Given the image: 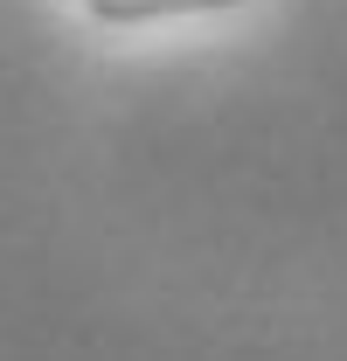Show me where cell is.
<instances>
[{
    "instance_id": "cell-1",
    "label": "cell",
    "mask_w": 347,
    "mask_h": 361,
    "mask_svg": "<svg viewBox=\"0 0 347 361\" xmlns=\"http://www.w3.org/2000/svg\"><path fill=\"white\" fill-rule=\"evenodd\" d=\"M202 7H229V0H90L97 21H160V14H202Z\"/></svg>"
}]
</instances>
